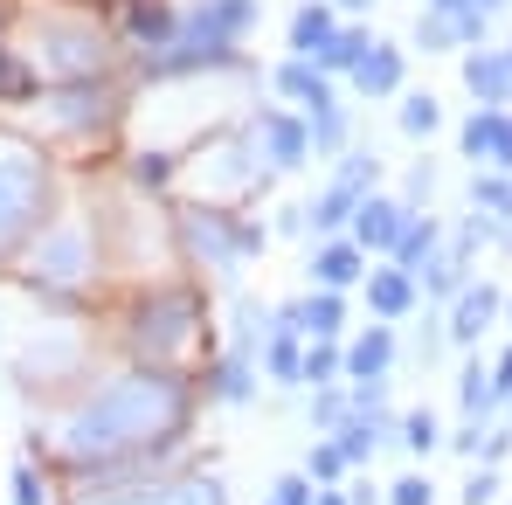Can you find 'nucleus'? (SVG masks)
<instances>
[{
  "label": "nucleus",
  "instance_id": "nucleus-1",
  "mask_svg": "<svg viewBox=\"0 0 512 505\" xmlns=\"http://www.w3.org/2000/svg\"><path fill=\"white\" fill-rule=\"evenodd\" d=\"M194 422V388L173 367H125L111 381H97L84 402H70V416L49 429L63 471L104 492V485H139V471H153V457H167Z\"/></svg>",
  "mask_w": 512,
  "mask_h": 505
},
{
  "label": "nucleus",
  "instance_id": "nucleus-2",
  "mask_svg": "<svg viewBox=\"0 0 512 505\" xmlns=\"http://www.w3.org/2000/svg\"><path fill=\"white\" fill-rule=\"evenodd\" d=\"M201 333V298L180 291V284H160V291H139L132 312H125V353L139 367H173Z\"/></svg>",
  "mask_w": 512,
  "mask_h": 505
},
{
  "label": "nucleus",
  "instance_id": "nucleus-3",
  "mask_svg": "<svg viewBox=\"0 0 512 505\" xmlns=\"http://www.w3.org/2000/svg\"><path fill=\"white\" fill-rule=\"evenodd\" d=\"M56 215V173L28 146H0V256L21 250Z\"/></svg>",
  "mask_w": 512,
  "mask_h": 505
},
{
  "label": "nucleus",
  "instance_id": "nucleus-4",
  "mask_svg": "<svg viewBox=\"0 0 512 505\" xmlns=\"http://www.w3.org/2000/svg\"><path fill=\"white\" fill-rule=\"evenodd\" d=\"M90 263H97V250H90V236L77 229V222H42L35 236H28V256H21V284L28 291H42V298H70L77 284L90 277Z\"/></svg>",
  "mask_w": 512,
  "mask_h": 505
},
{
  "label": "nucleus",
  "instance_id": "nucleus-5",
  "mask_svg": "<svg viewBox=\"0 0 512 505\" xmlns=\"http://www.w3.org/2000/svg\"><path fill=\"white\" fill-rule=\"evenodd\" d=\"M35 56H42L49 84H90V77H104L111 42H104V28H97V21L56 14V21H42V35H35Z\"/></svg>",
  "mask_w": 512,
  "mask_h": 505
},
{
  "label": "nucleus",
  "instance_id": "nucleus-6",
  "mask_svg": "<svg viewBox=\"0 0 512 505\" xmlns=\"http://www.w3.org/2000/svg\"><path fill=\"white\" fill-rule=\"evenodd\" d=\"M180 236L194 243L201 263H215L222 277L263 250V229H256V222H236V215H222V208H180Z\"/></svg>",
  "mask_w": 512,
  "mask_h": 505
},
{
  "label": "nucleus",
  "instance_id": "nucleus-7",
  "mask_svg": "<svg viewBox=\"0 0 512 505\" xmlns=\"http://www.w3.org/2000/svg\"><path fill=\"white\" fill-rule=\"evenodd\" d=\"M84 505H229V492L208 471H173V478H139V485H104Z\"/></svg>",
  "mask_w": 512,
  "mask_h": 505
},
{
  "label": "nucleus",
  "instance_id": "nucleus-8",
  "mask_svg": "<svg viewBox=\"0 0 512 505\" xmlns=\"http://www.w3.org/2000/svg\"><path fill=\"white\" fill-rule=\"evenodd\" d=\"M263 160H270L277 173L305 167V160H312V132H305V118H291V111H270V118H263Z\"/></svg>",
  "mask_w": 512,
  "mask_h": 505
},
{
  "label": "nucleus",
  "instance_id": "nucleus-9",
  "mask_svg": "<svg viewBox=\"0 0 512 505\" xmlns=\"http://www.w3.org/2000/svg\"><path fill=\"white\" fill-rule=\"evenodd\" d=\"M402 208L395 201H381V194H367L360 208H353V250H395L402 243Z\"/></svg>",
  "mask_w": 512,
  "mask_h": 505
},
{
  "label": "nucleus",
  "instance_id": "nucleus-10",
  "mask_svg": "<svg viewBox=\"0 0 512 505\" xmlns=\"http://www.w3.org/2000/svg\"><path fill=\"white\" fill-rule=\"evenodd\" d=\"M464 84H471V97L485 104V111H499L512 97V63H506V49H471L464 56Z\"/></svg>",
  "mask_w": 512,
  "mask_h": 505
},
{
  "label": "nucleus",
  "instance_id": "nucleus-11",
  "mask_svg": "<svg viewBox=\"0 0 512 505\" xmlns=\"http://www.w3.org/2000/svg\"><path fill=\"white\" fill-rule=\"evenodd\" d=\"M492 319H499V291H492V284H464V291H457V312H450L443 333L457 339V346H478Z\"/></svg>",
  "mask_w": 512,
  "mask_h": 505
},
{
  "label": "nucleus",
  "instance_id": "nucleus-12",
  "mask_svg": "<svg viewBox=\"0 0 512 505\" xmlns=\"http://www.w3.org/2000/svg\"><path fill=\"white\" fill-rule=\"evenodd\" d=\"M125 35L160 56V49H173V35H180V7H167V0H132L125 7Z\"/></svg>",
  "mask_w": 512,
  "mask_h": 505
},
{
  "label": "nucleus",
  "instance_id": "nucleus-13",
  "mask_svg": "<svg viewBox=\"0 0 512 505\" xmlns=\"http://www.w3.org/2000/svg\"><path fill=\"white\" fill-rule=\"evenodd\" d=\"M340 367L353 374V381H388V367H395V333H388V326L360 333V339L340 353Z\"/></svg>",
  "mask_w": 512,
  "mask_h": 505
},
{
  "label": "nucleus",
  "instance_id": "nucleus-14",
  "mask_svg": "<svg viewBox=\"0 0 512 505\" xmlns=\"http://www.w3.org/2000/svg\"><path fill=\"white\" fill-rule=\"evenodd\" d=\"M353 90H360V97H395V90H402V49H395V42H374V49L360 56V70H353Z\"/></svg>",
  "mask_w": 512,
  "mask_h": 505
},
{
  "label": "nucleus",
  "instance_id": "nucleus-15",
  "mask_svg": "<svg viewBox=\"0 0 512 505\" xmlns=\"http://www.w3.org/2000/svg\"><path fill=\"white\" fill-rule=\"evenodd\" d=\"M367 305H374V319L388 326V319H402V312H416V277H402L395 263L388 270H374L367 277Z\"/></svg>",
  "mask_w": 512,
  "mask_h": 505
},
{
  "label": "nucleus",
  "instance_id": "nucleus-16",
  "mask_svg": "<svg viewBox=\"0 0 512 505\" xmlns=\"http://www.w3.org/2000/svg\"><path fill=\"white\" fill-rule=\"evenodd\" d=\"M367 49H374V35H367V28H333V35H326V49L312 56V70H319V77H353Z\"/></svg>",
  "mask_w": 512,
  "mask_h": 505
},
{
  "label": "nucleus",
  "instance_id": "nucleus-17",
  "mask_svg": "<svg viewBox=\"0 0 512 505\" xmlns=\"http://www.w3.org/2000/svg\"><path fill=\"white\" fill-rule=\"evenodd\" d=\"M270 84H277V97H291V104H305V111L333 97V84H326V77H319V70H312L305 56H291V63H277V70H270Z\"/></svg>",
  "mask_w": 512,
  "mask_h": 505
},
{
  "label": "nucleus",
  "instance_id": "nucleus-18",
  "mask_svg": "<svg viewBox=\"0 0 512 505\" xmlns=\"http://www.w3.org/2000/svg\"><path fill=\"white\" fill-rule=\"evenodd\" d=\"M312 277H319V291H346V284H360V250H353V243H326V250H312Z\"/></svg>",
  "mask_w": 512,
  "mask_h": 505
},
{
  "label": "nucleus",
  "instance_id": "nucleus-19",
  "mask_svg": "<svg viewBox=\"0 0 512 505\" xmlns=\"http://www.w3.org/2000/svg\"><path fill=\"white\" fill-rule=\"evenodd\" d=\"M333 28H340V21H333V7H319V0H305V7L291 14V49H298V56L312 63V56L326 49V35H333Z\"/></svg>",
  "mask_w": 512,
  "mask_h": 505
},
{
  "label": "nucleus",
  "instance_id": "nucleus-20",
  "mask_svg": "<svg viewBox=\"0 0 512 505\" xmlns=\"http://www.w3.org/2000/svg\"><path fill=\"white\" fill-rule=\"evenodd\" d=\"M256 360H263V374H270L277 388H291V381H298V360H305V339L298 333H270L263 346H256Z\"/></svg>",
  "mask_w": 512,
  "mask_h": 505
},
{
  "label": "nucleus",
  "instance_id": "nucleus-21",
  "mask_svg": "<svg viewBox=\"0 0 512 505\" xmlns=\"http://www.w3.org/2000/svg\"><path fill=\"white\" fill-rule=\"evenodd\" d=\"M436 222H402V243H395V270L402 277H416V270H429L436 263Z\"/></svg>",
  "mask_w": 512,
  "mask_h": 505
},
{
  "label": "nucleus",
  "instance_id": "nucleus-22",
  "mask_svg": "<svg viewBox=\"0 0 512 505\" xmlns=\"http://www.w3.org/2000/svg\"><path fill=\"white\" fill-rule=\"evenodd\" d=\"M340 326H346V298H340V291H319V298H305V305H298V333L333 339Z\"/></svg>",
  "mask_w": 512,
  "mask_h": 505
},
{
  "label": "nucleus",
  "instance_id": "nucleus-23",
  "mask_svg": "<svg viewBox=\"0 0 512 505\" xmlns=\"http://www.w3.org/2000/svg\"><path fill=\"white\" fill-rule=\"evenodd\" d=\"M305 132H312V146H319V153H346V132H353V125H346L340 97L312 104V125H305Z\"/></svg>",
  "mask_w": 512,
  "mask_h": 505
},
{
  "label": "nucleus",
  "instance_id": "nucleus-24",
  "mask_svg": "<svg viewBox=\"0 0 512 505\" xmlns=\"http://www.w3.org/2000/svg\"><path fill=\"white\" fill-rule=\"evenodd\" d=\"M360 201H367L360 187H346V180H333V187H326V194L312 201V222H319V229H340V222H353V208H360Z\"/></svg>",
  "mask_w": 512,
  "mask_h": 505
},
{
  "label": "nucleus",
  "instance_id": "nucleus-25",
  "mask_svg": "<svg viewBox=\"0 0 512 505\" xmlns=\"http://www.w3.org/2000/svg\"><path fill=\"white\" fill-rule=\"evenodd\" d=\"M471 208H478V215H492V229L512 222V173H485V180L471 187Z\"/></svg>",
  "mask_w": 512,
  "mask_h": 505
},
{
  "label": "nucleus",
  "instance_id": "nucleus-26",
  "mask_svg": "<svg viewBox=\"0 0 512 505\" xmlns=\"http://www.w3.org/2000/svg\"><path fill=\"white\" fill-rule=\"evenodd\" d=\"M492 409H499V402H492V374H485V360H464V416L485 429Z\"/></svg>",
  "mask_w": 512,
  "mask_h": 505
},
{
  "label": "nucleus",
  "instance_id": "nucleus-27",
  "mask_svg": "<svg viewBox=\"0 0 512 505\" xmlns=\"http://www.w3.org/2000/svg\"><path fill=\"white\" fill-rule=\"evenodd\" d=\"M436 125H443V104H436L429 90H409V97H402V132H409V139H429Z\"/></svg>",
  "mask_w": 512,
  "mask_h": 505
},
{
  "label": "nucleus",
  "instance_id": "nucleus-28",
  "mask_svg": "<svg viewBox=\"0 0 512 505\" xmlns=\"http://www.w3.org/2000/svg\"><path fill=\"white\" fill-rule=\"evenodd\" d=\"M340 339H312V346H305V360H298V381H319V388H326V381H333V374H340Z\"/></svg>",
  "mask_w": 512,
  "mask_h": 505
},
{
  "label": "nucleus",
  "instance_id": "nucleus-29",
  "mask_svg": "<svg viewBox=\"0 0 512 505\" xmlns=\"http://www.w3.org/2000/svg\"><path fill=\"white\" fill-rule=\"evenodd\" d=\"M381 436H388V429H367V422L346 416L340 429H333V450H340L346 464H360V457H374V443H381Z\"/></svg>",
  "mask_w": 512,
  "mask_h": 505
},
{
  "label": "nucleus",
  "instance_id": "nucleus-30",
  "mask_svg": "<svg viewBox=\"0 0 512 505\" xmlns=\"http://www.w3.org/2000/svg\"><path fill=\"white\" fill-rule=\"evenodd\" d=\"M305 471H312V485H326V492H333V485H340L346 457H340V450H333V436H326V443H319V450H312V457H305Z\"/></svg>",
  "mask_w": 512,
  "mask_h": 505
},
{
  "label": "nucleus",
  "instance_id": "nucleus-31",
  "mask_svg": "<svg viewBox=\"0 0 512 505\" xmlns=\"http://www.w3.org/2000/svg\"><path fill=\"white\" fill-rule=\"evenodd\" d=\"M14 505H49V485H42V464H14Z\"/></svg>",
  "mask_w": 512,
  "mask_h": 505
},
{
  "label": "nucleus",
  "instance_id": "nucleus-32",
  "mask_svg": "<svg viewBox=\"0 0 512 505\" xmlns=\"http://www.w3.org/2000/svg\"><path fill=\"white\" fill-rule=\"evenodd\" d=\"M416 42H423V49H450V42H457V21H450V14H423V21H416Z\"/></svg>",
  "mask_w": 512,
  "mask_h": 505
},
{
  "label": "nucleus",
  "instance_id": "nucleus-33",
  "mask_svg": "<svg viewBox=\"0 0 512 505\" xmlns=\"http://www.w3.org/2000/svg\"><path fill=\"white\" fill-rule=\"evenodd\" d=\"M457 146H464L471 160H485V146H492V111H478V118L464 125V139H457Z\"/></svg>",
  "mask_w": 512,
  "mask_h": 505
},
{
  "label": "nucleus",
  "instance_id": "nucleus-34",
  "mask_svg": "<svg viewBox=\"0 0 512 505\" xmlns=\"http://www.w3.org/2000/svg\"><path fill=\"white\" fill-rule=\"evenodd\" d=\"M312 422H319V429L333 436V429H340V422H346V395H333V388H326V395L312 402Z\"/></svg>",
  "mask_w": 512,
  "mask_h": 505
},
{
  "label": "nucleus",
  "instance_id": "nucleus-35",
  "mask_svg": "<svg viewBox=\"0 0 512 505\" xmlns=\"http://www.w3.org/2000/svg\"><path fill=\"white\" fill-rule=\"evenodd\" d=\"M402 436H409V450H436V443H443L436 416H409V422H402Z\"/></svg>",
  "mask_w": 512,
  "mask_h": 505
},
{
  "label": "nucleus",
  "instance_id": "nucleus-36",
  "mask_svg": "<svg viewBox=\"0 0 512 505\" xmlns=\"http://www.w3.org/2000/svg\"><path fill=\"white\" fill-rule=\"evenodd\" d=\"M485 153L512 173V118H506V111H492V146H485Z\"/></svg>",
  "mask_w": 512,
  "mask_h": 505
},
{
  "label": "nucleus",
  "instance_id": "nucleus-37",
  "mask_svg": "<svg viewBox=\"0 0 512 505\" xmlns=\"http://www.w3.org/2000/svg\"><path fill=\"white\" fill-rule=\"evenodd\" d=\"M270 505H312V478H277L270 485Z\"/></svg>",
  "mask_w": 512,
  "mask_h": 505
},
{
  "label": "nucleus",
  "instance_id": "nucleus-38",
  "mask_svg": "<svg viewBox=\"0 0 512 505\" xmlns=\"http://www.w3.org/2000/svg\"><path fill=\"white\" fill-rule=\"evenodd\" d=\"M499 499V471H471V485H464V505H492Z\"/></svg>",
  "mask_w": 512,
  "mask_h": 505
},
{
  "label": "nucleus",
  "instance_id": "nucleus-39",
  "mask_svg": "<svg viewBox=\"0 0 512 505\" xmlns=\"http://www.w3.org/2000/svg\"><path fill=\"white\" fill-rule=\"evenodd\" d=\"M132 173H139V187H160V180L173 173V160H167V153H146V160H139Z\"/></svg>",
  "mask_w": 512,
  "mask_h": 505
},
{
  "label": "nucleus",
  "instance_id": "nucleus-40",
  "mask_svg": "<svg viewBox=\"0 0 512 505\" xmlns=\"http://www.w3.org/2000/svg\"><path fill=\"white\" fill-rule=\"evenodd\" d=\"M388 499H395V505H429L436 492H429V478H402V485H395Z\"/></svg>",
  "mask_w": 512,
  "mask_h": 505
},
{
  "label": "nucleus",
  "instance_id": "nucleus-41",
  "mask_svg": "<svg viewBox=\"0 0 512 505\" xmlns=\"http://www.w3.org/2000/svg\"><path fill=\"white\" fill-rule=\"evenodd\" d=\"M492 402H512V346L499 353V367H492Z\"/></svg>",
  "mask_w": 512,
  "mask_h": 505
},
{
  "label": "nucleus",
  "instance_id": "nucleus-42",
  "mask_svg": "<svg viewBox=\"0 0 512 505\" xmlns=\"http://www.w3.org/2000/svg\"><path fill=\"white\" fill-rule=\"evenodd\" d=\"M429 180H436V167H429V160H416V173H409V201H423Z\"/></svg>",
  "mask_w": 512,
  "mask_h": 505
},
{
  "label": "nucleus",
  "instance_id": "nucleus-43",
  "mask_svg": "<svg viewBox=\"0 0 512 505\" xmlns=\"http://www.w3.org/2000/svg\"><path fill=\"white\" fill-rule=\"evenodd\" d=\"M429 14H450V21H457V14H471V0H436Z\"/></svg>",
  "mask_w": 512,
  "mask_h": 505
},
{
  "label": "nucleus",
  "instance_id": "nucleus-44",
  "mask_svg": "<svg viewBox=\"0 0 512 505\" xmlns=\"http://www.w3.org/2000/svg\"><path fill=\"white\" fill-rule=\"evenodd\" d=\"M312 505H346V492H312Z\"/></svg>",
  "mask_w": 512,
  "mask_h": 505
},
{
  "label": "nucleus",
  "instance_id": "nucleus-45",
  "mask_svg": "<svg viewBox=\"0 0 512 505\" xmlns=\"http://www.w3.org/2000/svg\"><path fill=\"white\" fill-rule=\"evenodd\" d=\"M333 7H346V14H367V7H374V0H333Z\"/></svg>",
  "mask_w": 512,
  "mask_h": 505
},
{
  "label": "nucleus",
  "instance_id": "nucleus-46",
  "mask_svg": "<svg viewBox=\"0 0 512 505\" xmlns=\"http://www.w3.org/2000/svg\"><path fill=\"white\" fill-rule=\"evenodd\" d=\"M471 7H478V14H485V7H499V0H471Z\"/></svg>",
  "mask_w": 512,
  "mask_h": 505
},
{
  "label": "nucleus",
  "instance_id": "nucleus-47",
  "mask_svg": "<svg viewBox=\"0 0 512 505\" xmlns=\"http://www.w3.org/2000/svg\"><path fill=\"white\" fill-rule=\"evenodd\" d=\"M506 63H512V49H506Z\"/></svg>",
  "mask_w": 512,
  "mask_h": 505
}]
</instances>
